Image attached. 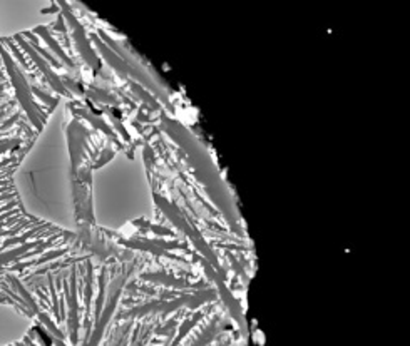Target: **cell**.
Returning a JSON list of instances; mask_svg holds the SVG:
<instances>
[{
	"label": "cell",
	"mask_w": 410,
	"mask_h": 346,
	"mask_svg": "<svg viewBox=\"0 0 410 346\" xmlns=\"http://www.w3.org/2000/svg\"><path fill=\"white\" fill-rule=\"evenodd\" d=\"M7 209H12V204H10V206H7V207H2V209H0V214H2V212H5V211H7Z\"/></svg>",
	"instance_id": "7a4b0ae2"
},
{
	"label": "cell",
	"mask_w": 410,
	"mask_h": 346,
	"mask_svg": "<svg viewBox=\"0 0 410 346\" xmlns=\"http://www.w3.org/2000/svg\"><path fill=\"white\" fill-rule=\"evenodd\" d=\"M9 199H12V194H4V196H0V203H4V201H9Z\"/></svg>",
	"instance_id": "6da1fadb"
}]
</instances>
